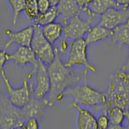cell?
Returning <instances> with one entry per match:
<instances>
[{"mask_svg": "<svg viewBox=\"0 0 129 129\" xmlns=\"http://www.w3.org/2000/svg\"><path fill=\"white\" fill-rule=\"evenodd\" d=\"M128 9H129V7H128Z\"/></svg>", "mask_w": 129, "mask_h": 129, "instance_id": "cell-35", "label": "cell"}, {"mask_svg": "<svg viewBox=\"0 0 129 129\" xmlns=\"http://www.w3.org/2000/svg\"><path fill=\"white\" fill-rule=\"evenodd\" d=\"M109 39L116 44L127 47L129 43V18L110 30Z\"/></svg>", "mask_w": 129, "mask_h": 129, "instance_id": "cell-17", "label": "cell"}, {"mask_svg": "<svg viewBox=\"0 0 129 129\" xmlns=\"http://www.w3.org/2000/svg\"><path fill=\"white\" fill-rule=\"evenodd\" d=\"M25 78L30 83L32 97L39 100L48 97L50 90V83L47 65L38 60L32 65Z\"/></svg>", "mask_w": 129, "mask_h": 129, "instance_id": "cell-5", "label": "cell"}, {"mask_svg": "<svg viewBox=\"0 0 129 129\" xmlns=\"http://www.w3.org/2000/svg\"><path fill=\"white\" fill-rule=\"evenodd\" d=\"M40 13H43L52 7L48 0H37Z\"/></svg>", "mask_w": 129, "mask_h": 129, "instance_id": "cell-26", "label": "cell"}, {"mask_svg": "<svg viewBox=\"0 0 129 129\" xmlns=\"http://www.w3.org/2000/svg\"><path fill=\"white\" fill-rule=\"evenodd\" d=\"M110 36V30L98 23L91 26L85 34L84 39L87 45H93L109 39Z\"/></svg>", "mask_w": 129, "mask_h": 129, "instance_id": "cell-16", "label": "cell"}, {"mask_svg": "<svg viewBox=\"0 0 129 129\" xmlns=\"http://www.w3.org/2000/svg\"><path fill=\"white\" fill-rule=\"evenodd\" d=\"M64 96L71 98L72 103L86 108L103 107L106 101L105 92L98 90L85 81L78 83L68 88Z\"/></svg>", "mask_w": 129, "mask_h": 129, "instance_id": "cell-3", "label": "cell"}, {"mask_svg": "<svg viewBox=\"0 0 129 129\" xmlns=\"http://www.w3.org/2000/svg\"><path fill=\"white\" fill-rule=\"evenodd\" d=\"M106 101L103 109L117 107L129 110V72L121 67L116 69L105 92Z\"/></svg>", "mask_w": 129, "mask_h": 129, "instance_id": "cell-2", "label": "cell"}, {"mask_svg": "<svg viewBox=\"0 0 129 129\" xmlns=\"http://www.w3.org/2000/svg\"><path fill=\"white\" fill-rule=\"evenodd\" d=\"M77 3L78 5L79 6V9H84V8L87 7L90 3L92 0H75Z\"/></svg>", "mask_w": 129, "mask_h": 129, "instance_id": "cell-28", "label": "cell"}, {"mask_svg": "<svg viewBox=\"0 0 129 129\" xmlns=\"http://www.w3.org/2000/svg\"><path fill=\"white\" fill-rule=\"evenodd\" d=\"M110 125H121L125 123V110L117 107H110L106 109Z\"/></svg>", "mask_w": 129, "mask_h": 129, "instance_id": "cell-21", "label": "cell"}, {"mask_svg": "<svg viewBox=\"0 0 129 129\" xmlns=\"http://www.w3.org/2000/svg\"><path fill=\"white\" fill-rule=\"evenodd\" d=\"M128 47V53H127V57H126V61H125V64L122 66V69L125 71H128L129 72V43L127 46Z\"/></svg>", "mask_w": 129, "mask_h": 129, "instance_id": "cell-29", "label": "cell"}, {"mask_svg": "<svg viewBox=\"0 0 129 129\" xmlns=\"http://www.w3.org/2000/svg\"><path fill=\"white\" fill-rule=\"evenodd\" d=\"M32 25L34 26V32L30 47L37 59L47 66L56 57L54 47L45 38L41 26L34 24Z\"/></svg>", "mask_w": 129, "mask_h": 129, "instance_id": "cell-7", "label": "cell"}, {"mask_svg": "<svg viewBox=\"0 0 129 129\" xmlns=\"http://www.w3.org/2000/svg\"><path fill=\"white\" fill-rule=\"evenodd\" d=\"M98 129H108L110 126L109 117L105 110H101L95 116Z\"/></svg>", "mask_w": 129, "mask_h": 129, "instance_id": "cell-24", "label": "cell"}, {"mask_svg": "<svg viewBox=\"0 0 129 129\" xmlns=\"http://www.w3.org/2000/svg\"><path fill=\"white\" fill-rule=\"evenodd\" d=\"M9 61H12L19 67L34 65L38 59L30 47L17 46L12 53L9 54Z\"/></svg>", "mask_w": 129, "mask_h": 129, "instance_id": "cell-12", "label": "cell"}, {"mask_svg": "<svg viewBox=\"0 0 129 129\" xmlns=\"http://www.w3.org/2000/svg\"><path fill=\"white\" fill-rule=\"evenodd\" d=\"M91 26L89 23L77 14L63 25V38L70 41L79 38H84L85 34Z\"/></svg>", "mask_w": 129, "mask_h": 129, "instance_id": "cell-9", "label": "cell"}, {"mask_svg": "<svg viewBox=\"0 0 129 129\" xmlns=\"http://www.w3.org/2000/svg\"><path fill=\"white\" fill-rule=\"evenodd\" d=\"M72 106L77 111V129H98L95 116L90 110L72 102Z\"/></svg>", "mask_w": 129, "mask_h": 129, "instance_id": "cell-13", "label": "cell"}, {"mask_svg": "<svg viewBox=\"0 0 129 129\" xmlns=\"http://www.w3.org/2000/svg\"><path fill=\"white\" fill-rule=\"evenodd\" d=\"M60 0H48L52 7H56Z\"/></svg>", "mask_w": 129, "mask_h": 129, "instance_id": "cell-33", "label": "cell"}, {"mask_svg": "<svg viewBox=\"0 0 129 129\" xmlns=\"http://www.w3.org/2000/svg\"><path fill=\"white\" fill-rule=\"evenodd\" d=\"M116 1L123 7H129V0H116Z\"/></svg>", "mask_w": 129, "mask_h": 129, "instance_id": "cell-30", "label": "cell"}, {"mask_svg": "<svg viewBox=\"0 0 129 129\" xmlns=\"http://www.w3.org/2000/svg\"><path fill=\"white\" fill-rule=\"evenodd\" d=\"M111 7H123L116 0H92L87 8L90 11L100 16ZM125 8V7H124Z\"/></svg>", "mask_w": 129, "mask_h": 129, "instance_id": "cell-19", "label": "cell"}, {"mask_svg": "<svg viewBox=\"0 0 129 129\" xmlns=\"http://www.w3.org/2000/svg\"><path fill=\"white\" fill-rule=\"evenodd\" d=\"M9 53L4 49L0 48V71L3 69L6 63L9 61Z\"/></svg>", "mask_w": 129, "mask_h": 129, "instance_id": "cell-27", "label": "cell"}, {"mask_svg": "<svg viewBox=\"0 0 129 129\" xmlns=\"http://www.w3.org/2000/svg\"><path fill=\"white\" fill-rule=\"evenodd\" d=\"M41 28L45 38L52 45L63 36V25L57 21L41 26Z\"/></svg>", "mask_w": 129, "mask_h": 129, "instance_id": "cell-18", "label": "cell"}, {"mask_svg": "<svg viewBox=\"0 0 129 129\" xmlns=\"http://www.w3.org/2000/svg\"><path fill=\"white\" fill-rule=\"evenodd\" d=\"M108 129H127L124 125H110Z\"/></svg>", "mask_w": 129, "mask_h": 129, "instance_id": "cell-32", "label": "cell"}, {"mask_svg": "<svg viewBox=\"0 0 129 129\" xmlns=\"http://www.w3.org/2000/svg\"><path fill=\"white\" fill-rule=\"evenodd\" d=\"M12 12V23L16 25L18 16L24 11L25 0H7Z\"/></svg>", "mask_w": 129, "mask_h": 129, "instance_id": "cell-23", "label": "cell"}, {"mask_svg": "<svg viewBox=\"0 0 129 129\" xmlns=\"http://www.w3.org/2000/svg\"><path fill=\"white\" fill-rule=\"evenodd\" d=\"M46 107L43 100H39L31 97L28 102L20 109L21 117L24 123L26 119L30 117H39L41 116Z\"/></svg>", "mask_w": 129, "mask_h": 129, "instance_id": "cell-15", "label": "cell"}, {"mask_svg": "<svg viewBox=\"0 0 129 129\" xmlns=\"http://www.w3.org/2000/svg\"><path fill=\"white\" fill-rule=\"evenodd\" d=\"M128 18V8L111 7L100 15L99 23L111 30L126 21Z\"/></svg>", "mask_w": 129, "mask_h": 129, "instance_id": "cell-10", "label": "cell"}, {"mask_svg": "<svg viewBox=\"0 0 129 129\" xmlns=\"http://www.w3.org/2000/svg\"><path fill=\"white\" fill-rule=\"evenodd\" d=\"M125 123H126V124L124 125L126 126V128L129 129V110H125Z\"/></svg>", "mask_w": 129, "mask_h": 129, "instance_id": "cell-31", "label": "cell"}, {"mask_svg": "<svg viewBox=\"0 0 129 129\" xmlns=\"http://www.w3.org/2000/svg\"><path fill=\"white\" fill-rule=\"evenodd\" d=\"M34 32L33 25H28L18 30H12L9 28L5 30V35L7 40L5 43V47L8 48L12 44L17 46L30 47Z\"/></svg>", "mask_w": 129, "mask_h": 129, "instance_id": "cell-11", "label": "cell"}, {"mask_svg": "<svg viewBox=\"0 0 129 129\" xmlns=\"http://www.w3.org/2000/svg\"><path fill=\"white\" fill-rule=\"evenodd\" d=\"M39 120L36 117H30L26 119L23 124V129H40Z\"/></svg>", "mask_w": 129, "mask_h": 129, "instance_id": "cell-25", "label": "cell"}, {"mask_svg": "<svg viewBox=\"0 0 129 129\" xmlns=\"http://www.w3.org/2000/svg\"><path fill=\"white\" fill-rule=\"evenodd\" d=\"M23 12L27 18L33 22L40 14L37 0H25Z\"/></svg>", "mask_w": 129, "mask_h": 129, "instance_id": "cell-22", "label": "cell"}, {"mask_svg": "<svg viewBox=\"0 0 129 129\" xmlns=\"http://www.w3.org/2000/svg\"><path fill=\"white\" fill-rule=\"evenodd\" d=\"M88 46L84 38L77 39L72 41L67 54L66 61H64L65 66L67 67H81L83 68V78L85 81L88 72L94 73L97 71V68L88 61L87 52Z\"/></svg>", "mask_w": 129, "mask_h": 129, "instance_id": "cell-4", "label": "cell"}, {"mask_svg": "<svg viewBox=\"0 0 129 129\" xmlns=\"http://www.w3.org/2000/svg\"><path fill=\"white\" fill-rule=\"evenodd\" d=\"M57 14V21L63 25L79 12V6L75 0H60L56 7Z\"/></svg>", "mask_w": 129, "mask_h": 129, "instance_id": "cell-14", "label": "cell"}, {"mask_svg": "<svg viewBox=\"0 0 129 129\" xmlns=\"http://www.w3.org/2000/svg\"><path fill=\"white\" fill-rule=\"evenodd\" d=\"M57 14L56 7H50L49 10L43 13H40L35 20L33 21V24L43 26L48 23L57 21Z\"/></svg>", "mask_w": 129, "mask_h": 129, "instance_id": "cell-20", "label": "cell"}, {"mask_svg": "<svg viewBox=\"0 0 129 129\" xmlns=\"http://www.w3.org/2000/svg\"><path fill=\"white\" fill-rule=\"evenodd\" d=\"M0 75L6 90V95L10 103L14 107L21 109L32 96V90L30 83L26 78L22 81L19 87H13L3 69L0 71Z\"/></svg>", "mask_w": 129, "mask_h": 129, "instance_id": "cell-6", "label": "cell"}, {"mask_svg": "<svg viewBox=\"0 0 129 129\" xmlns=\"http://www.w3.org/2000/svg\"><path fill=\"white\" fill-rule=\"evenodd\" d=\"M55 50V49H54ZM50 64L47 65L50 83V90L48 97L43 99L47 107H52L55 102H58L64 98L65 91L75 84L81 82V77L72 70V68L65 66L58 54Z\"/></svg>", "mask_w": 129, "mask_h": 129, "instance_id": "cell-1", "label": "cell"}, {"mask_svg": "<svg viewBox=\"0 0 129 129\" xmlns=\"http://www.w3.org/2000/svg\"><path fill=\"white\" fill-rule=\"evenodd\" d=\"M10 129H23V125H21V126H14V127L12 128H10Z\"/></svg>", "mask_w": 129, "mask_h": 129, "instance_id": "cell-34", "label": "cell"}, {"mask_svg": "<svg viewBox=\"0 0 129 129\" xmlns=\"http://www.w3.org/2000/svg\"><path fill=\"white\" fill-rule=\"evenodd\" d=\"M23 124L20 109L12 105L6 94L0 90V128L10 129Z\"/></svg>", "mask_w": 129, "mask_h": 129, "instance_id": "cell-8", "label": "cell"}, {"mask_svg": "<svg viewBox=\"0 0 129 129\" xmlns=\"http://www.w3.org/2000/svg\"><path fill=\"white\" fill-rule=\"evenodd\" d=\"M0 129H1V128H0Z\"/></svg>", "mask_w": 129, "mask_h": 129, "instance_id": "cell-36", "label": "cell"}]
</instances>
